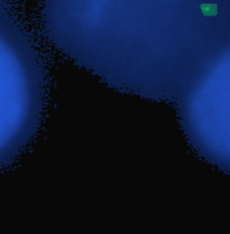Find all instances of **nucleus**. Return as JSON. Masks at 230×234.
<instances>
[{
  "label": "nucleus",
  "instance_id": "f257e3e1",
  "mask_svg": "<svg viewBox=\"0 0 230 234\" xmlns=\"http://www.w3.org/2000/svg\"><path fill=\"white\" fill-rule=\"evenodd\" d=\"M205 16H215L217 12V4H202L200 6Z\"/></svg>",
  "mask_w": 230,
  "mask_h": 234
}]
</instances>
